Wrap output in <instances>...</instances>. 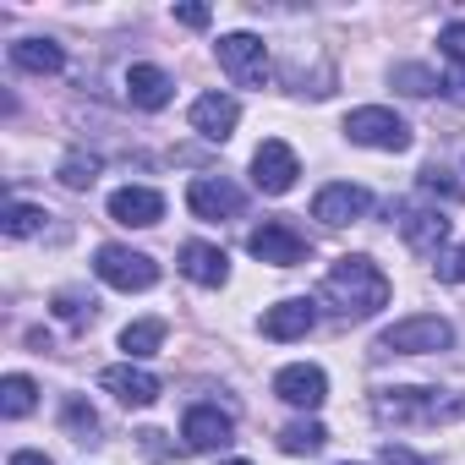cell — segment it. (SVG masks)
Returning <instances> with one entry per match:
<instances>
[{"label":"cell","instance_id":"cell-1","mask_svg":"<svg viewBox=\"0 0 465 465\" xmlns=\"http://www.w3.org/2000/svg\"><path fill=\"white\" fill-rule=\"evenodd\" d=\"M318 302H323L334 318L361 323V318H372V312L389 307V274H383L372 258H340V263L323 274Z\"/></svg>","mask_w":465,"mask_h":465},{"label":"cell","instance_id":"cell-2","mask_svg":"<svg viewBox=\"0 0 465 465\" xmlns=\"http://www.w3.org/2000/svg\"><path fill=\"white\" fill-rule=\"evenodd\" d=\"M372 416L383 427H449V421H465V394L460 389H378Z\"/></svg>","mask_w":465,"mask_h":465},{"label":"cell","instance_id":"cell-3","mask_svg":"<svg viewBox=\"0 0 465 465\" xmlns=\"http://www.w3.org/2000/svg\"><path fill=\"white\" fill-rule=\"evenodd\" d=\"M449 345H454V323L438 318V312L400 318L394 329L378 334V356H432V351H449Z\"/></svg>","mask_w":465,"mask_h":465},{"label":"cell","instance_id":"cell-4","mask_svg":"<svg viewBox=\"0 0 465 465\" xmlns=\"http://www.w3.org/2000/svg\"><path fill=\"white\" fill-rule=\"evenodd\" d=\"M345 137L361 143V148H378V153H405V148H411V126H405L394 110H383V104L351 110V115H345Z\"/></svg>","mask_w":465,"mask_h":465},{"label":"cell","instance_id":"cell-5","mask_svg":"<svg viewBox=\"0 0 465 465\" xmlns=\"http://www.w3.org/2000/svg\"><path fill=\"white\" fill-rule=\"evenodd\" d=\"M213 50H219V66L236 88H263L269 83V45L258 34H224Z\"/></svg>","mask_w":465,"mask_h":465},{"label":"cell","instance_id":"cell-6","mask_svg":"<svg viewBox=\"0 0 465 465\" xmlns=\"http://www.w3.org/2000/svg\"><path fill=\"white\" fill-rule=\"evenodd\" d=\"M94 274H99L110 291H153V285H159V263H153L148 252H132V247H99Z\"/></svg>","mask_w":465,"mask_h":465},{"label":"cell","instance_id":"cell-7","mask_svg":"<svg viewBox=\"0 0 465 465\" xmlns=\"http://www.w3.org/2000/svg\"><path fill=\"white\" fill-rule=\"evenodd\" d=\"M247 247H252L258 263H274V269H296V263H307V236H302L291 219H263L252 236H247Z\"/></svg>","mask_w":465,"mask_h":465},{"label":"cell","instance_id":"cell-8","mask_svg":"<svg viewBox=\"0 0 465 465\" xmlns=\"http://www.w3.org/2000/svg\"><path fill=\"white\" fill-rule=\"evenodd\" d=\"M394 213H400V236H405V247H411L416 258H438V252H443V242H449V219H443V208L400 203Z\"/></svg>","mask_w":465,"mask_h":465},{"label":"cell","instance_id":"cell-9","mask_svg":"<svg viewBox=\"0 0 465 465\" xmlns=\"http://www.w3.org/2000/svg\"><path fill=\"white\" fill-rule=\"evenodd\" d=\"M186 208L197 213V219H236L242 208H247V192L236 186V181H224V175H197L192 186H186Z\"/></svg>","mask_w":465,"mask_h":465},{"label":"cell","instance_id":"cell-10","mask_svg":"<svg viewBox=\"0 0 465 465\" xmlns=\"http://www.w3.org/2000/svg\"><path fill=\"white\" fill-rule=\"evenodd\" d=\"M296 175H302V159H296V148H291V143L269 137V143L252 153V181H258V192L280 197V192H291V186H296Z\"/></svg>","mask_w":465,"mask_h":465},{"label":"cell","instance_id":"cell-11","mask_svg":"<svg viewBox=\"0 0 465 465\" xmlns=\"http://www.w3.org/2000/svg\"><path fill=\"white\" fill-rule=\"evenodd\" d=\"M274 394H280L285 405H296V411H318V405L329 400V378H323V367H312V361H291V367L274 372Z\"/></svg>","mask_w":465,"mask_h":465},{"label":"cell","instance_id":"cell-12","mask_svg":"<svg viewBox=\"0 0 465 465\" xmlns=\"http://www.w3.org/2000/svg\"><path fill=\"white\" fill-rule=\"evenodd\" d=\"M372 208V192L367 186H356V181H329L318 197H312V219H323V224H351V219H361Z\"/></svg>","mask_w":465,"mask_h":465},{"label":"cell","instance_id":"cell-13","mask_svg":"<svg viewBox=\"0 0 465 465\" xmlns=\"http://www.w3.org/2000/svg\"><path fill=\"white\" fill-rule=\"evenodd\" d=\"M99 383H104V389H110V394H115L121 405H137V411H143V405H153V400L164 394V383H159V378H153L148 367H137V361L104 367V372H99Z\"/></svg>","mask_w":465,"mask_h":465},{"label":"cell","instance_id":"cell-14","mask_svg":"<svg viewBox=\"0 0 465 465\" xmlns=\"http://www.w3.org/2000/svg\"><path fill=\"white\" fill-rule=\"evenodd\" d=\"M230 432H236V421H230L219 405H192V411H186V421H181V438H186V449H197V454L224 449V443H230Z\"/></svg>","mask_w":465,"mask_h":465},{"label":"cell","instance_id":"cell-15","mask_svg":"<svg viewBox=\"0 0 465 465\" xmlns=\"http://www.w3.org/2000/svg\"><path fill=\"white\" fill-rule=\"evenodd\" d=\"M110 219L132 224V230H148V224L164 219V197L153 186H121V192H110Z\"/></svg>","mask_w":465,"mask_h":465},{"label":"cell","instance_id":"cell-16","mask_svg":"<svg viewBox=\"0 0 465 465\" xmlns=\"http://www.w3.org/2000/svg\"><path fill=\"white\" fill-rule=\"evenodd\" d=\"M236 121H242V104L230 94H203L192 104V132H203L208 143H224L230 132H236Z\"/></svg>","mask_w":465,"mask_h":465},{"label":"cell","instance_id":"cell-17","mask_svg":"<svg viewBox=\"0 0 465 465\" xmlns=\"http://www.w3.org/2000/svg\"><path fill=\"white\" fill-rule=\"evenodd\" d=\"M181 274H186L192 285L219 291V285L230 280V258H224L219 247H208V242H186V247H181Z\"/></svg>","mask_w":465,"mask_h":465},{"label":"cell","instance_id":"cell-18","mask_svg":"<svg viewBox=\"0 0 465 465\" xmlns=\"http://www.w3.org/2000/svg\"><path fill=\"white\" fill-rule=\"evenodd\" d=\"M312 323H318V302H307V296H291V302L263 312V334L269 340H302Z\"/></svg>","mask_w":465,"mask_h":465},{"label":"cell","instance_id":"cell-19","mask_svg":"<svg viewBox=\"0 0 465 465\" xmlns=\"http://www.w3.org/2000/svg\"><path fill=\"white\" fill-rule=\"evenodd\" d=\"M126 99H132L137 110H164V104L175 99V83H170L159 66H132V72H126Z\"/></svg>","mask_w":465,"mask_h":465},{"label":"cell","instance_id":"cell-20","mask_svg":"<svg viewBox=\"0 0 465 465\" xmlns=\"http://www.w3.org/2000/svg\"><path fill=\"white\" fill-rule=\"evenodd\" d=\"M12 66H17V72H34V77H55V72L66 66V55H61V45H50V39H17V45H12Z\"/></svg>","mask_w":465,"mask_h":465},{"label":"cell","instance_id":"cell-21","mask_svg":"<svg viewBox=\"0 0 465 465\" xmlns=\"http://www.w3.org/2000/svg\"><path fill=\"white\" fill-rule=\"evenodd\" d=\"M34 405H39V383H34V378L12 372L6 383H0V416H12V421H23V416H28Z\"/></svg>","mask_w":465,"mask_h":465},{"label":"cell","instance_id":"cell-22","mask_svg":"<svg viewBox=\"0 0 465 465\" xmlns=\"http://www.w3.org/2000/svg\"><path fill=\"white\" fill-rule=\"evenodd\" d=\"M159 345H164V323H159V318H143V323H126V329H121V351L137 356V361L153 356Z\"/></svg>","mask_w":465,"mask_h":465},{"label":"cell","instance_id":"cell-23","mask_svg":"<svg viewBox=\"0 0 465 465\" xmlns=\"http://www.w3.org/2000/svg\"><path fill=\"white\" fill-rule=\"evenodd\" d=\"M61 421H66L72 443H88V449L99 443V416H94V405H88V400H77V394H72V400H66V411H61Z\"/></svg>","mask_w":465,"mask_h":465},{"label":"cell","instance_id":"cell-24","mask_svg":"<svg viewBox=\"0 0 465 465\" xmlns=\"http://www.w3.org/2000/svg\"><path fill=\"white\" fill-rule=\"evenodd\" d=\"M45 208H34V203H6V213H0V230H6V236H39V230H45Z\"/></svg>","mask_w":465,"mask_h":465},{"label":"cell","instance_id":"cell-25","mask_svg":"<svg viewBox=\"0 0 465 465\" xmlns=\"http://www.w3.org/2000/svg\"><path fill=\"white\" fill-rule=\"evenodd\" d=\"M323 443H329L323 421H291V427L280 432V449H285V454H318Z\"/></svg>","mask_w":465,"mask_h":465},{"label":"cell","instance_id":"cell-26","mask_svg":"<svg viewBox=\"0 0 465 465\" xmlns=\"http://www.w3.org/2000/svg\"><path fill=\"white\" fill-rule=\"evenodd\" d=\"M94 312H99V302H94V296H83V291H61V296H55V318H61V323H72V329H88V323H94Z\"/></svg>","mask_w":465,"mask_h":465},{"label":"cell","instance_id":"cell-27","mask_svg":"<svg viewBox=\"0 0 465 465\" xmlns=\"http://www.w3.org/2000/svg\"><path fill=\"white\" fill-rule=\"evenodd\" d=\"M394 83H400L405 94H416V99H421V94H432V88H443L427 66H394Z\"/></svg>","mask_w":465,"mask_h":465},{"label":"cell","instance_id":"cell-28","mask_svg":"<svg viewBox=\"0 0 465 465\" xmlns=\"http://www.w3.org/2000/svg\"><path fill=\"white\" fill-rule=\"evenodd\" d=\"M94 175H99V159H83V153H72V159L61 164V181H66L72 192H83V186H94Z\"/></svg>","mask_w":465,"mask_h":465},{"label":"cell","instance_id":"cell-29","mask_svg":"<svg viewBox=\"0 0 465 465\" xmlns=\"http://www.w3.org/2000/svg\"><path fill=\"white\" fill-rule=\"evenodd\" d=\"M421 192H432V197H460L465 186H454L443 164H427V170H421Z\"/></svg>","mask_w":465,"mask_h":465},{"label":"cell","instance_id":"cell-30","mask_svg":"<svg viewBox=\"0 0 465 465\" xmlns=\"http://www.w3.org/2000/svg\"><path fill=\"white\" fill-rule=\"evenodd\" d=\"M438 50H443L454 66H465V23H449V28L438 34Z\"/></svg>","mask_w":465,"mask_h":465},{"label":"cell","instance_id":"cell-31","mask_svg":"<svg viewBox=\"0 0 465 465\" xmlns=\"http://www.w3.org/2000/svg\"><path fill=\"white\" fill-rule=\"evenodd\" d=\"M438 274H443L449 285H465V242H460L449 258H438Z\"/></svg>","mask_w":465,"mask_h":465},{"label":"cell","instance_id":"cell-32","mask_svg":"<svg viewBox=\"0 0 465 465\" xmlns=\"http://www.w3.org/2000/svg\"><path fill=\"white\" fill-rule=\"evenodd\" d=\"M383 465H432V460H421V454H411L405 443H383Z\"/></svg>","mask_w":465,"mask_h":465},{"label":"cell","instance_id":"cell-33","mask_svg":"<svg viewBox=\"0 0 465 465\" xmlns=\"http://www.w3.org/2000/svg\"><path fill=\"white\" fill-rule=\"evenodd\" d=\"M175 23H186V28H208V6H175Z\"/></svg>","mask_w":465,"mask_h":465},{"label":"cell","instance_id":"cell-34","mask_svg":"<svg viewBox=\"0 0 465 465\" xmlns=\"http://www.w3.org/2000/svg\"><path fill=\"white\" fill-rule=\"evenodd\" d=\"M443 94H449L454 104H465V66H454V72L443 77Z\"/></svg>","mask_w":465,"mask_h":465},{"label":"cell","instance_id":"cell-35","mask_svg":"<svg viewBox=\"0 0 465 465\" xmlns=\"http://www.w3.org/2000/svg\"><path fill=\"white\" fill-rule=\"evenodd\" d=\"M12 465H55V460H50V454H39V449H17V454H12Z\"/></svg>","mask_w":465,"mask_h":465},{"label":"cell","instance_id":"cell-36","mask_svg":"<svg viewBox=\"0 0 465 465\" xmlns=\"http://www.w3.org/2000/svg\"><path fill=\"white\" fill-rule=\"evenodd\" d=\"M230 465H247V460H230Z\"/></svg>","mask_w":465,"mask_h":465},{"label":"cell","instance_id":"cell-37","mask_svg":"<svg viewBox=\"0 0 465 465\" xmlns=\"http://www.w3.org/2000/svg\"><path fill=\"white\" fill-rule=\"evenodd\" d=\"M345 465H351V460H345Z\"/></svg>","mask_w":465,"mask_h":465}]
</instances>
